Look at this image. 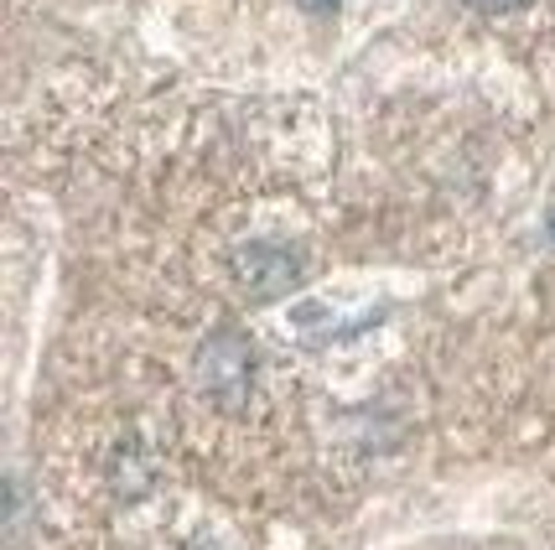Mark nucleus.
<instances>
[{
    "mask_svg": "<svg viewBox=\"0 0 555 550\" xmlns=\"http://www.w3.org/2000/svg\"><path fill=\"white\" fill-rule=\"evenodd\" d=\"M197 384L203 395L218 400L223 410H240L249 400V384H255V348L240 328H218L203 337L197 348Z\"/></svg>",
    "mask_w": 555,
    "mask_h": 550,
    "instance_id": "nucleus-1",
    "label": "nucleus"
},
{
    "mask_svg": "<svg viewBox=\"0 0 555 550\" xmlns=\"http://www.w3.org/2000/svg\"><path fill=\"white\" fill-rule=\"evenodd\" d=\"M229 270L255 302H275V296L301 286V260L281 244H240L229 255Z\"/></svg>",
    "mask_w": 555,
    "mask_h": 550,
    "instance_id": "nucleus-2",
    "label": "nucleus"
},
{
    "mask_svg": "<svg viewBox=\"0 0 555 550\" xmlns=\"http://www.w3.org/2000/svg\"><path fill=\"white\" fill-rule=\"evenodd\" d=\"M115 488H120L125 499H141L145 488H151V462L141 457V447H125L115 457Z\"/></svg>",
    "mask_w": 555,
    "mask_h": 550,
    "instance_id": "nucleus-3",
    "label": "nucleus"
},
{
    "mask_svg": "<svg viewBox=\"0 0 555 550\" xmlns=\"http://www.w3.org/2000/svg\"><path fill=\"white\" fill-rule=\"evenodd\" d=\"M473 11H483V16H508V11H525L530 0H467Z\"/></svg>",
    "mask_w": 555,
    "mask_h": 550,
    "instance_id": "nucleus-4",
    "label": "nucleus"
},
{
    "mask_svg": "<svg viewBox=\"0 0 555 550\" xmlns=\"http://www.w3.org/2000/svg\"><path fill=\"white\" fill-rule=\"evenodd\" d=\"M301 11H312V16H333V11H338V0H301Z\"/></svg>",
    "mask_w": 555,
    "mask_h": 550,
    "instance_id": "nucleus-5",
    "label": "nucleus"
}]
</instances>
